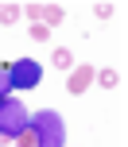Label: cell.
I'll return each mask as SVG.
<instances>
[{
	"label": "cell",
	"mask_w": 128,
	"mask_h": 147,
	"mask_svg": "<svg viewBox=\"0 0 128 147\" xmlns=\"http://www.w3.org/2000/svg\"><path fill=\"white\" fill-rule=\"evenodd\" d=\"M93 12H97V20H113V12H116V8H113V4H97Z\"/></svg>",
	"instance_id": "12"
},
{
	"label": "cell",
	"mask_w": 128,
	"mask_h": 147,
	"mask_svg": "<svg viewBox=\"0 0 128 147\" xmlns=\"http://www.w3.org/2000/svg\"><path fill=\"white\" fill-rule=\"evenodd\" d=\"M31 136H35V147H66V124L54 109H43V112H31L27 120Z\"/></svg>",
	"instance_id": "1"
},
{
	"label": "cell",
	"mask_w": 128,
	"mask_h": 147,
	"mask_svg": "<svg viewBox=\"0 0 128 147\" xmlns=\"http://www.w3.org/2000/svg\"><path fill=\"white\" fill-rule=\"evenodd\" d=\"M31 112L23 101H16V97H0V140H16V136L27 128Z\"/></svg>",
	"instance_id": "2"
},
{
	"label": "cell",
	"mask_w": 128,
	"mask_h": 147,
	"mask_svg": "<svg viewBox=\"0 0 128 147\" xmlns=\"http://www.w3.org/2000/svg\"><path fill=\"white\" fill-rule=\"evenodd\" d=\"M20 12H27V20H31V23L43 20V4H27V8H20Z\"/></svg>",
	"instance_id": "10"
},
{
	"label": "cell",
	"mask_w": 128,
	"mask_h": 147,
	"mask_svg": "<svg viewBox=\"0 0 128 147\" xmlns=\"http://www.w3.org/2000/svg\"><path fill=\"white\" fill-rule=\"evenodd\" d=\"M51 62H54V70H62V74H70V70H74V54H70L66 47H58V51L51 54Z\"/></svg>",
	"instance_id": "5"
},
{
	"label": "cell",
	"mask_w": 128,
	"mask_h": 147,
	"mask_svg": "<svg viewBox=\"0 0 128 147\" xmlns=\"http://www.w3.org/2000/svg\"><path fill=\"white\" fill-rule=\"evenodd\" d=\"M31 39H35V43H47V39H51V27H47V23H31Z\"/></svg>",
	"instance_id": "9"
},
{
	"label": "cell",
	"mask_w": 128,
	"mask_h": 147,
	"mask_svg": "<svg viewBox=\"0 0 128 147\" xmlns=\"http://www.w3.org/2000/svg\"><path fill=\"white\" fill-rule=\"evenodd\" d=\"M93 81H97L101 89H116V85H121V74H116L113 66H105V70H97V78H93Z\"/></svg>",
	"instance_id": "6"
},
{
	"label": "cell",
	"mask_w": 128,
	"mask_h": 147,
	"mask_svg": "<svg viewBox=\"0 0 128 147\" xmlns=\"http://www.w3.org/2000/svg\"><path fill=\"white\" fill-rule=\"evenodd\" d=\"M93 78H97V70H93V66H74V70H70V78H66V93L82 97L85 89L93 85Z\"/></svg>",
	"instance_id": "4"
},
{
	"label": "cell",
	"mask_w": 128,
	"mask_h": 147,
	"mask_svg": "<svg viewBox=\"0 0 128 147\" xmlns=\"http://www.w3.org/2000/svg\"><path fill=\"white\" fill-rule=\"evenodd\" d=\"M62 16H66V12H62L58 4H51V8H43V20H47V27H54V23H62Z\"/></svg>",
	"instance_id": "8"
},
{
	"label": "cell",
	"mask_w": 128,
	"mask_h": 147,
	"mask_svg": "<svg viewBox=\"0 0 128 147\" xmlns=\"http://www.w3.org/2000/svg\"><path fill=\"white\" fill-rule=\"evenodd\" d=\"M0 147H4V143H0Z\"/></svg>",
	"instance_id": "14"
},
{
	"label": "cell",
	"mask_w": 128,
	"mask_h": 147,
	"mask_svg": "<svg viewBox=\"0 0 128 147\" xmlns=\"http://www.w3.org/2000/svg\"><path fill=\"white\" fill-rule=\"evenodd\" d=\"M16 147H35V136H31V128H23V132L16 136Z\"/></svg>",
	"instance_id": "11"
},
{
	"label": "cell",
	"mask_w": 128,
	"mask_h": 147,
	"mask_svg": "<svg viewBox=\"0 0 128 147\" xmlns=\"http://www.w3.org/2000/svg\"><path fill=\"white\" fill-rule=\"evenodd\" d=\"M39 78H43V66L35 58H16L8 62V85L12 89H35Z\"/></svg>",
	"instance_id": "3"
},
{
	"label": "cell",
	"mask_w": 128,
	"mask_h": 147,
	"mask_svg": "<svg viewBox=\"0 0 128 147\" xmlns=\"http://www.w3.org/2000/svg\"><path fill=\"white\" fill-rule=\"evenodd\" d=\"M20 4H0V23H4V27H12V23H20Z\"/></svg>",
	"instance_id": "7"
},
{
	"label": "cell",
	"mask_w": 128,
	"mask_h": 147,
	"mask_svg": "<svg viewBox=\"0 0 128 147\" xmlns=\"http://www.w3.org/2000/svg\"><path fill=\"white\" fill-rule=\"evenodd\" d=\"M12 93V85H8V66H0V97Z\"/></svg>",
	"instance_id": "13"
}]
</instances>
